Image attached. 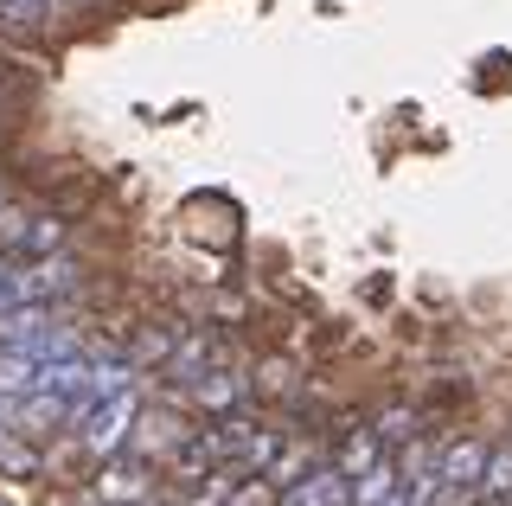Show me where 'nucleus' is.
I'll return each mask as SVG.
<instances>
[{
    "instance_id": "7ed1b4c3",
    "label": "nucleus",
    "mask_w": 512,
    "mask_h": 506,
    "mask_svg": "<svg viewBox=\"0 0 512 506\" xmlns=\"http://www.w3.org/2000/svg\"><path fill=\"white\" fill-rule=\"evenodd\" d=\"M480 468H487V449H480V442H468V449H455V455L442 462V474H436V481L461 487V481H480Z\"/></svg>"
},
{
    "instance_id": "20e7f679",
    "label": "nucleus",
    "mask_w": 512,
    "mask_h": 506,
    "mask_svg": "<svg viewBox=\"0 0 512 506\" xmlns=\"http://www.w3.org/2000/svg\"><path fill=\"white\" fill-rule=\"evenodd\" d=\"M480 487H487V494H512V449L487 455V468H480Z\"/></svg>"
},
{
    "instance_id": "39448f33",
    "label": "nucleus",
    "mask_w": 512,
    "mask_h": 506,
    "mask_svg": "<svg viewBox=\"0 0 512 506\" xmlns=\"http://www.w3.org/2000/svg\"><path fill=\"white\" fill-rule=\"evenodd\" d=\"M0 468H7V474H32V468H39V455H32V449H20V442H13L7 430H0Z\"/></svg>"
},
{
    "instance_id": "9d476101",
    "label": "nucleus",
    "mask_w": 512,
    "mask_h": 506,
    "mask_svg": "<svg viewBox=\"0 0 512 506\" xmlns=\"http://www.w3.org/2000/svg\"><path fill=\"white\" fill-rule=\"evenodd\" d=\"M0 282H7V263H0Z\"/></svg>"
},
{
    "instance_id": "f03ea898",
    "label": "nucleus",
    "mask_w": 512,
    "mask_h": 506,
    "mask_svg": "<svg viewBox=\"0 0 512 506\" xmlns=\"http://www.w3.org/2000/svg\"><path fill=\"white\" fill-rule=\"evenodd\" d=\"M384 494H397V468L391 462H372L359 481H352V506H378Z\"/></svg>"
},
{
    "instance_id": "1a4fd4ad",
    "label": "nucleus",
    "mask_w": 512,
    "mask_h": 506,
    "mask_svg": "<svg viewBox=\"0 0 512 506\" xmlns=\"http://www.w3.org/2000/svg\"><path fill=\"white\" fill-rule=\"evenodd\" d=\"M474 506H512V500H506V494H480Z\"/></svg>"
},
{
    "instance_id": "423d86ee",
    "label": "nucleus",
    "mask_w": 512,
    "mask_h": 506,
    "mask_svg": "<svg viewBox=\"0 0 512 506\" xmlns=\"http://www.w3.org/2000/svg\"><path fill=\"white\" fill-rule=\"evenodd\" d=\"M45 7H52V0H0V13H7L13 26H45Z\"/></svg>"
},
{
    "instance_id": "9b49d317",
    "label": "nucleus",
    "mask_w": 512,
    "mask_h": 506,
    "mask_svg": "<svg viewBox=\"0 0 512 506\" xmlns=\"http://www.w3.org/2000/svg\"><path fill=\"white\" fill-rule=\"evenodd\" d=\"M64 7H77V0H64Z\"/></svg>"
},
{
    "instance_id": "6e6552de",
    "label": "nucleus",
    "mask_w": 512,
    "mask_h": 506,
    "mask_svg": "<svg viewBox=\"0 0 512 506\" xmlns=\"http://www.w3.org/2000/svg\"><path fill=\"white\" fill-rule=\"evenodd\" d=\"M378 506H423V500H416V494H410V487H397V494H384Z\"/></svg>"
},
{
    "instance_id": "f257e3e1",
    "label": "nucleus",
    "mask_w": 512,
    "mask_h": 506,
    "mask_svg": "<svg viewBox=\"0 0 512 506\" xmlns=\"http://www.w3.org/2000/svg\"><path fill=\"white\" fill-rule=\"evenodd\" d=\"M128 423H141V398H135V385H109L103 398H90L84 410V449L90 455H122L128 449Z\"/></svg>"
},
{
    "instance_id": "0eeeda50",
    "label": "nucleus",
    "mask_w": 512,
    "mask_h": 506,
    "mask_svg": "<svg viewBox=\"0 0 512 506\" xmlns=\"http://www.w3.org/2000/svg\"><path fill=\"white\" fill-rule=\"evenodd\" d=\"M231 506H269V487H263V481H250V487H244V494H237Z\"/></svg>"
}]
</instances>
